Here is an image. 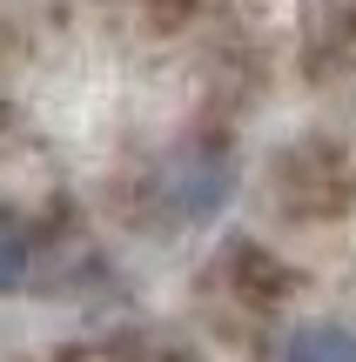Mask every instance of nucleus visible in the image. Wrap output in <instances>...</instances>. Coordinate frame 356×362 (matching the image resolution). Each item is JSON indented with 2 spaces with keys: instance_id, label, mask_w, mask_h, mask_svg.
<instances>
[{
  "instance_id": "nucleus-1",
  "label": "nucleus",
  "mask_w": 356,
  "mask_h": 362,
  "mask_svg": "<svg viewBox=\"0 0 356 362\" xmlns=\"http://www.w3.org/2000/svg\"><path fill=\"white\" fill-rule=\"evenodd\" d=\"M168 194H175V208L182 215H209V208H222V194H229V161L222 155H209V148H195V155H175L168 161Z\"/></svg>"
},
{
  "instance_id": "nucleus-2",
  "label": "nucleus",
  "mask_w": 356,
  "mask_h": 362,
  "mask_svg": "<svg viewBox=\"0 0 356 362\" xmlns=\"http://www.w3.org/2000/svg\"><path fill=\"white\" fill-rule=\"evenodd\" d=\"M282 362H356V329L343 322H303L282 342Z\"/></svg>"
}]
</instances>
